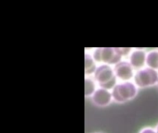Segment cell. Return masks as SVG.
I'll return each mask as SVG.
<instances>
[{"label": "cell", "instance_id": "obj_1", "mask_svg": "<svg viewBox=\"0 0 158 133\" xmlns=\"http://www.w3.org/2000/svg\"><path fill=\"white\" fill-rule=\"evenodd\" d=\"M93 77L98 87L109 91H112L118 81L114 71V67L105 64H101L97 67Z\"/></svg>", "mask_w": 158, "mask_h": 133}, {"label": "cell", "instance_id": "obj_2", "mask_svg": "<svg viewBox=\"0 0 158 133\" xmlns=\"http://www.w3.org/2000/svg\"><path fill=\"white\" fill-rule=\"evenodd\" d=\"M111 92L114 102L118 104H124L131 101L137 96L138 87L133 81L118 82Z\"/></svg>", "mask_w": 158, "mask_h": 133}, {"label": "cell", "instance_id": "obj_3", "mask_svg": "<svg viewBox=\"0 0 158 133\" xmlns=\"http://www.w3.org/2000/svg\"><path fill=\"white\" fill-rule=\"evenodd\" d=\"M97 63L115 66L122 61V56L118 47H98L92 53Z\"/></svg>", "mask_w": 158, "mask_h": 133}, {"label": "cell", "instance_id": "obj_4", "mask_svg": "<svg viewBox=\"0 0 158 133\" xmlns=\"http://www.w3.org/2000/svg\"><path fill=\"white\" fill-rule=\"evenodd\" d=\"M133 82L138 88L143 89L153 87L158 83V70L145 67L142 69L136 70Z\"/></svg>", "mask_w": 158, "mask_h": 133}, {"label": "cell", "instance_id": "obj_5", "mask_svg": "<svg viewBox=\"0 0 158 133\" xmlns=\"http://www.w3.org/2000/svg\"><path fill=\"white\" fill-rule=\"evenodd\" d=\"M114 71L118 81H131L135 76V69L128 60H122L114 66Z\"/></svg>", "mask_w": 158, "mask_h": 133}, {"label": "cell", "instance_id": "obj_6", "mask_svg": "<svg viewBox=\"0 0 158 133\" xmlns=\"http://www.w3.org/2000/svg\"><path fill=\"white\" fill-rule=\"evenodd\" d=\"M91 100H92V103L98 107L108 106L114 101L112 92L104 88H100V87L97 88L95 93L91 97Z\"/></svg>", "mask_w": 158, "mask_h": 133}, {"label": "cell", "instance_id": "obj_7", "mask_svg": "<svg viewBox=\"0 0 158 133\" xmlns=\"http://www.w3.org/2000/svg\"><path fill=\"white\" fill-rule=\"evenodd\" d=\"M146 57L147 52L144 49L134 48L130 54L128 61L131 63L134 69L139 70L146 67Z\"/></svg>", "mask_w": 158, "mask_h": 133}, {"label": "cell", "instance_id": "obj_8", "mask_svg": "<svg viewBox=\"0 0 158 133\" xmlns=\"http://www.w3.org/2000/svg\"><path fill=\"white\" fill-rule=\"evenodd\" d=\"M84 72L85 77H91L94 76L96 69H97V62L95 61L94 56L92 53L86 52L84 55Z\"/></svg>", "mask_w": 158, "mask_h": 133}, {"label": "cell", "instance_id": "obj_9", "mask_svg": "<svg viewBox=\"0 0 158 133\" xmlns=\"http://www.w3.org/2000/svg\"><path fill=\"white\" fill-rule=\"evenodd\" d=\"M85 89H84V94L86 97H92L93 94L95 93V91L98 88V85L96 81H94V77H85Z\"/></svg>", "mask_w": 158, "mask_h": 133}, {"label": "cell", "instance_id": "obj_10", "mask_svg": "<svg viewBox=\"0 0 158 133\" xmlns=\"http://www.w3.org/2000/svg\"><path fill=\"white\" fill-rule=\"evenodd\" d=\"M146 67L158 70V49L150 50L147 52Z\"/></svg>", "mask_w": 158, "mask_h": 133}, {"label": "cell", "instance_id": "obj_11", "mask_svg": "<svg viewBox=\"0 0 158 133\" xmlns=\"http://www.w3.org/2000/svg\"><path fill=\"white\" fill-rule=\"evenodd\" d=\"M139 133H157L156 131V128H153V127H144L143 128Z\"/></svg>", "mask_w": 158, "mask_h": 133}, {"label": "cell", "instance_id": "obj_12", "mask_svg": "<svg viewBox=\"0 0 158 133\" xmlns=\"http://www.w3.org/2000/svg\"><path fill=\"white\" fill-rule=\"evenodd\" d=\"M156 132L158 133V124L156 126Z\"/></svg>", "mask_w": 158, "mask_h": 133}, {"label": "cell", "instance_id": "obj_13", "mask_svg": "<svg viewBox=\"0 0 158 133\" xmlns=\"http://www.w3.org/2000/svg\"><path fill=\"white\" fill-rule=\"evenodd\" d=\"M96 133H101V132H96Z\"/></svg>", "mask_w": 158, "mask_h": 133}, {"label": "cell", "instance_id": "obj_14", "mask_svg": "<svg viewBox=\"0 0 158 133\" xmlns=\"http://www.w3.org/2000/svg\"><path fill=\"white\" fill-rule=\"evenodd\" d=\"M157 87H158V83H157Z\"/></svg>", "mask_w": 158, "mask_h": 133}]
</instances>
